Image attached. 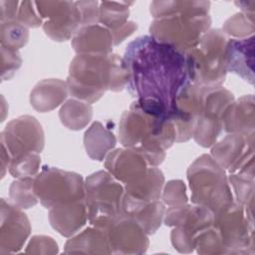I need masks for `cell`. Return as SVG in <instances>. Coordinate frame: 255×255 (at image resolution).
<instances>
[{
  "mask_svg": "<svg viewBox=\"0 0 255 255\" xmlns=\"http://www.w3.org/2000/svg\"><path fill=\"white\" fill-rule=\"evenodd\" d=\"M128 89L145 111L170 119L176 99L189 83L185 55L151 36L137 38L125 55Z\"/></svg>",
  "mask_w": 255,
  "mask_h": 255,
  "instance_id": "cell-1",
  "label": "cell"
},
{
  "mask_svg": "<svg viewBox=\"0 0 255 255\" xmlns=\"http://www.w3.org/2000/svg\"><path fill=\"white\" fill-rule=\"evenodd\" d=\"M114 56L81 54L75 58L68 81L71 94L95 102L107 89L121 90L128 81V72L124 60Z\"/></svg>",
  "mask_w": 255,
  "mask_h": 255,
  "instance_id": "cell-2",
  "label": "cell"
},
{
  "mask_svg": "<svg viewBox=\"0 0 255 255\" xmlns=\"http://www.w3.org/2000/svg\"><path fill=\"white\" fill-rule=\"evenodd\" d=\"M227 44L221 31L205 33L199 43L185 54L189 81L200 87L219 86L227 71Z\"/></svg>",
  "mask_w": 255,
  "mask_h": 255,
  "instance_id": "cell-3",
  "label": "cell"
},
{
  "mask_svg": "<svg viewBox=\"0 0 255 255\" xmlns=\"http://www.w3.org/2000/svg\"><path fill=\"white\" fill-rule=\"evenodd\" d=\"M205 11L183 12L182 8H176L175 14L161 16L151 24V37L185 55L199 43L202 34L206 33L210 25V19Z\"/></svg>",
  "mask_w": 255,
  "mask_h": 255,
  "instance_id": "cell-4",
  "label": "cell"
},
{
  "mask_svg": "<svg viewBox=\"0 0 255 255\" xmlns=\"http://www.w3.org/2000/svg\"><path fill=\"white\" fill-rule=\"evenodd\" d=\"M221 167L210 156L202 155L188 171L192 201L210 209L214 216L232 204V195Z\"/></svg>",
  "mask_w": 255,
  "mask_h": 255,
  "instance_id": "cell-5",
  "label": "cell"
},
{
  "mask_svg": "<svg viewBox=\"0 0 255 255\" xmlns=\"http://www.w3.org/2000/svg\"><path fill=\"white\" fill-rule=\"evenodd\" d=\"M87 206L90 220L97 225L122 214L123 188L109 173L100 171L87 179Z\"/></svg>",
  "mask_w": 255,
  "mask_h": 255,
  "instance_id": "cell-6",
  "label": "cell"
},
{
  "mask_svg": "<svg viewBox=\"0 0 255 255\" xmlns=\"http://www.w3.org/2000/svg\"><path fill=\"white\" fill-rule=\"evenodd\" d=\"M33 188L47 207H55L84 199L81 176L56 168L45 169L39 174Z\"/></svg>",
  "mask_w": 255,
  "mask_h": 255,
  "instance_id": "cell-7",
  "label": "cell"
},
{
  "mask_svg": "<svg viewBox=\"0 0 255 255\" xmlns=\"http://www.w3.org/2000/svg\"><path fill=\"white\" fill-rule=\"evenodd\" d=\"M244 205L231 204L225 211L216 215L215 225L225 252H242L253 246V224L244 213Z\"/></svg>",
  "mask_w": 255,
  "mask_h": 255,
  "instance_id": "cell-8",
  "label": "cell"
},
{
  "mask_svg": "<svg viewBox=\"0 0 255 255\" xmlns=\"http://www.w3.org/2000/svg\"><path fill=\"white\" fill-rule=\"evenodd\" d=\"M7 146L12 153L20 155L27 152H39L44 144L41 126L32 117H23L10 123L4 131Z\"/></svg>",
  "mask_w": 255,
  "mask_h": 255,
  "instance_id": "cell-9",
  "label": "cell"
},
{
  "mask_svg": "<svg viewBox=\"0 0 255 255\" xmlns=\"http://www.w3.org/2000/svg\"><path fill=\"white\" fill-rule=\"evenodd\" d=\"M106 165L111 173L127 183L138 179L147 170L144 156L138 150L118 149L109 155Z\"/></svg>",
  "mask_w": 255,
  "mask_h": 255,
  "instance_id": "cell-10",
  "label": "cell"
},
{
  "mask_svg": "<svg viewBox=\"0 0 255 255\" xmlns=\"http://www.w3.org/2000/svg\"><path fill=\"white\" fill-rule=\"evenodd\" d=\"M254 37L232 39L227 44V70L253 84Z\"/></svg>",
  "mask_w": 255,
  "mask_h": 255,
  "instance_id": "cell-11",
  "label": "cell"
},
{
  "mask_svg": "<svg viewBox=\"0 0 255 255\" xmlns=\"http://www.w3.org/2000/svg\"><path fill=\"white\" fill-rule=\"evenodd\" d=\"M87 207L84 199L55 206L50 213L51 223L61 234L71 235L85 224Z\"/></svg>",
  "mask_w": 255,
  "mask_h": 255,
  "instance_id": "cell-12",
  "label": "cell"
},
{
  "mask_svg": "<svg viewBox=\"0 0 255 255\" xmlns=\"http://www.w3.org/2000/svg\"><path fill=\"white\" fill-rule=\"evenodd\" d=\"M113 36L106 28L87 25L79 30L73 40L75 50L81 54H107L111 51Z\"/></svg>",
  "mask_w": 255,
  "mask_h": 255,
  "instance_id": "cell-13",
  "label": "cell"
},
{
  "mask_svg": "<svg viewBox=\"0 0 255 255\" xmlns=\"http://www.w3.org/2000/svg\"><path fill=\"white\" fill-rule=\"evenodd\" d=\"M3 207L7 210V215L2 212V218L7 220V225L2 223V242L5 240L8 241L6 245H4L8 246L7 251H17L21 248V245L29 235V221L26 215L15 206L8 204L7 207ZM4 246L2 248H4Z\"/></svg>",
  "mask_w": 255,
  "mask_h": 255,
  "instance_id": "cell-14",
  "label": "cell"
},
{
  "mask_svg": "<svg viewBox=\"0 0 255 255\" xmlns=\"http://www.w3.org/2000/svg\"><path fill=\"white\" fill-rule=\"evenodd\" d=\"M244 101H238L237 105L232 106L228 108V110L225 113L223 122H224V128L227 131L230 132H245L248 134L250 131L253 132V111L254 109H250L253 107V99L248 102V97H244Z\"/></svg>",
  "mask_w": 255,
  "mask_h": 255,
  "instance_id": "cell-15",
  "label": "cell"
},
{
  "mask_svg": "<svg viewBox=\"0 0 255 255\" xmlns=\"http://www.w3.org/2000/svg\"><path fill=\"white\" fill-rule=\"evenodd\" d=\"M57 94H67L65 83L58 80L43 81L31 93V103L38 111H50L62 102V100L50 96Z\"/></svg>",
  "mask_w": 255,
  "mask_h": 255,
  "instance_id": "cell-16",
  "label": "cell"
},
{
  "mask_svg": "<svg viewBox=\"0 0 255 255\" xmlns=\"http://www.w3.org/2000/svg\"><path fill=\"white\" fill-rule=\"evenodd\" d=\"M60 117L63 124L69 128H83L92 117V108L89 105L70 100L62 108Z\"/></svg>",
  "mask_w": 255,
  "mask_h": 255,
  "instance_id": "cell-17",
  "label": "cell"
},
{
  "mask_svg": "<svg viewBox=\"0 0 255 255\" xmlns=\"http://www.w3.org/2000/svg\"><path fill=\"white\" fill-rule=\"evenodd\" d=\"M15 159L11 166V172L14 176H26L35 173L40 162L39 156L33 152L20 154Z\"/></svg>",
  "mask_w": 255,
  "mask_h": 255,
  "instance_id": "cell-18",
  "label": "cell"
},
{
  "mask_svg": "<svg viewBox=\"0 0 255 255\" xmlns=\"http://www.w3.org/2000/svg\"><path fill=\"white\" fill-rule=\"evenodd\" d=\"M105 8H101V21L106 24L110 28H115L117 25H124L127 16L128 15V11L126 7H113V3H111L112 7H106L103 3Z\"/></svg>",
  "mask_w": 255,
  "mask_h": 255,
  "instance_id": "cell-19",
  "label": "cell"
},
{
  "mask_svg": "<svg viewBox=\"0 0 255 255\" xmlns=\"http://www.w3.org/2000/svg\"><path fill=\"white\" fill-rule=\"evenodd\" d=\"M7 34H3L2 36L7 35V45L10 47L9 49H17L23 45L26 44L28 39V31L25 29L24 26H22L20 23H14L9 22L7 26ZM3 41L2 43H4Z\"/></svg>",
  "mask_w": 255,
  "mask_h": 255,
  "instance_id": "cell-20",
  "label": "cell"
}]
</instances>
